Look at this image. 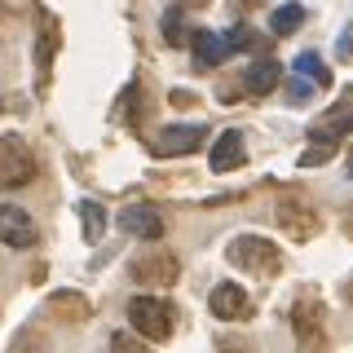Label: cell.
Masks as SVG:
<instances>
[{"mask_svg":"<svg viewBox=\"0 0 353 353\" xmlns=\"http://www.w3.org/2000/svg\"><path fill=\"white\" fill-rule=\"evenodd\" d=\"M190 49H194V66H199V71H212V66H221L230 58V44H225V36H216V31H194Z\"/></svg>","mask_w":353,"mask_h":353,"instance_id":"14","label":"cell"},{"mask_svg":"<svg viewBox=\"0 0 353 353\" xmlns=\"http://www.w3.org/2000/svg\"><path fill=\"white\" fill-rule=\"evenodd\" d=\"M80 221H84V239H88V243H102V234H106V212H102V203L84 199V203H80Z\"/></svg>","mask_w":353,"mask_h":353,"instance_id":"19","label":"cell"},{"mask_svg":"<svg viewBox=\"0 0 353 353\" xmlns=\"http://www.w3.org/2000/svg\"><path fill=\"white\" fill-rule=\"evenodd\" d=\"M349 176H353V159H349Z\"/></svg>","mask_w":353,"mask_h":353,"instance_id":"28","label":"cell"},{"mask_svg":"<svg viewBox=\"0 0 353 353\" xmlns=\"http://www.w3.org/2000/svg\"><path fill=\"white\" fill-rule=\"evenodd\" d=\"M208 163H212V172H234L243 163V132L239 128L221 132V137L212 141V150H208Z\"/></svg>","mask_w":353,"mask_h":353,"instance_id":"13","label":"cell"},{"mask_svg":"<svg viewBox=\"0 0 353 353\" xmlns=\"http://www.w3.org/2000/svg\"><path fill=\"white\" fill-rule=\"evenodd\" d=\"M128 323H132V336H141V340H168L172 323H176V309L168 301H159V296H132Z\"/></svg>","mask_w":353,"mask_h":353,"instance_id":"3","label":"cell"},{"mask_svg":"<svg viewBox=\"0 0 353 353\" xmlns=\"http://www.w3.org/2000/svg\"><path fill=\"white\" fill-rule=\"evenodd\" d=\"M208 309L221 323H243V318H252V296L239 283H216L212 296H208Z\"/></svg>","mask_w":353,"mask_h":353,"instance_id":"8","label":"cell"},{"mask_svg":"<svg viewBox=\"0 0 353 353\" xmlns=\"http://www.w3.org/2000/svg\"><path fill=\"white\" fill-rule=\"evenodd\" d=\"M340 58H353V36H340Z\"/></svg>","mask_w":353,"mask_h":353,"instance_id":"25","label":"cell"},{"mask_svg":"<svg viewBox=\"0 0 353 353\" xmlns=\"http://www.w3.org/2000/svg\"><path fill=\"white\" fill-rule=\"evenodd\" d=\"M40 234H36V221L22 212L18 203H0V243L5 248H31Z\"/></svg>","mask_w":353,"mask_h":353,"instance_id":"9","label":"cell"},{"mask_svg":"<svg viewBox=\"0 0 353 353\" xmlns=\"http://www.w3.org/2000/svg\"><path fill=\"white\" fill-rule=\"evenodd\" d=\"M132 279H137L141 287H172L176 279H181V265H176L172 252H141V256H132Z\"/></svg>","mask_w":353,"mask_h":353,"instance_id":"7","label":"cell"},{"mask_svg":"<svg viewBox=\"0 0 353 353\" xmlns=\"http://www.w3.org/2000/svg\"><path fill=\"white\" fill-rule=\"evenodd\" d=\"M49 309H53L58 318H71V323H84V318L93 314L84 296H80V292H66V287H62V292H53V296H49Z\"/></svg>","mask_w":353,"mask_h":353,"instance_id":"16","label":"cell"},{"mask_svg":"<svg viewBox=\"0 0 353 353\" xmlns=\"http://www.w3.org/2000/svg\"><path fill=\"white\" fill-rule=\"evenodd\" d=\"M31 181H36V150L18 132H5L0 137V190H22Z\"/></svg>","mask_w":353,"mask_h":353,"instance_id":"4","label":"cell"},{"mask_svg":"<svg viewBox=\"0 0 353 353\" xmlns=\"http://www.w3.org/2000/svg\"><path fill=\"white\" fill-rule=\"evenodd\" d=\"M58 44H62L58 22H53L49 14H40V36H36V80H40V88L49 84V71H53V53H58Z\"/></svg>","mask_w":353,"mask_h":353,"instance_id":"11","label":"cell"},{"mask_svg":"<svg viewBox=\"0 0 353 353\" xmlns=\"http://www.w3.org/2000/svg\"><path fill=\"white\" fill-rule=\"evenodd\" d=\"M345 234L353 239V212H345Z\"/></svg>","mask_w":353,"mask_h":353,"instance_id":"26","label":"cell"},{"mask_svg":"<svg viewBox=\"0 0 353 353\" xmlns=\"http://www.w3.org/2000/svg\"><path fill=\"white\" fill-rule=\"evenodd\" d=\"M225 256H230V265H239V270H248V274H265V279L283 270L279 243L265 239V234H234L230 248H225Z\"/></svg>","mask_w":353,"mask_h":353,"instance_id":"1","label":"cell"},{"mask_svg":"<svg viewBox=\"0 0 353 353\" xmlns=\"http://www.w3.org/2000/svg\"><path fill=\"white\" fill-rule=\"evenodd\" d=\"M292 66H296V75H301L305 84H314V88H331V66H327L323 58H318L314 49L301 53V58H296Z\"/></svg>","mask_w":353,"mask_h":353,"instance_id":"17","label":"cell"},{"mask_svg":"<svg viewBox=\"0 0 353 353\" xmlns=\"http://www.w3.org/2000/svg\"><path fill=\"white\" fill-rule=\"evenodd\" d=\"M168 102H172V106H194V93H190V88H172Z\"/></svg>","mask_w":353,"mask_h":353,"instance_id":"23","label":"cell"},{"mask_svg":"<svg viewBox=\"0 0 353 353\" xmlns=\"http://www.w3.org/2000/svg\"><path fill=\"white\" fill-rule=\"evenodd\" d=\"M309 88H314V84H292V102H309Z\"/></svg>","mask_w":353,"mask_h":353,"instance_id":"24","label":"cell"},{"mask_svg":"<svg viewBox=\"0 0 353 353\" xmlns=\"http://www.w3.org/2000/svg\"><path fill=\"white\" fill-rule=\"evenodd\" d=\"M163 40H168V44H185V40H190L181 9H168V14H163Z\"/></svg>","mask_w":353,"mask_h":353,"instance_id":"20","label":"cell"},{"mask_svg":"<svg viewBox=\"0 0 353 353\" xmlns=\"http://www.w3.org/2000/svg\"><path fill=\"white\" fill-rule=\"evenodd\" d=\"M331 154H336V141H314L305 154H301V168H318V163H327Z\"/></svg>","mask_w":353,"mask_h":353,"instance_id":"22","label":"cell"},{"mask_svg":"<svg viewBox=\"0 0 353 353\" xmlns=\"http://www.w3.org/2000/svg\"><path fill=\"white\" fill-rule=\"evenodd\" d=\"M110 353H154V349L141 345V336H132V331H115L110 336Z\"/></svg>","mask_w":353,"mask_h":353,"instance_id":"21","label":"cell"},{"mask_svg":"<svg viewBox=\"0 0 353 353\" xmlns=\"http://www.w3.org/2000/svg\"><path fill=\"white\" fill-rule=\"evenodd\" d=\"M345 296H349V305H353V279H349V283H345Z\"/></svg>","mask_w":353,"mask_h":353,"instance_id":"27","label":"cell"},{"mask_svg":"<svg viewBox=\"0 0 353 353\" xmlns=\"http://www.w3.org/2000/svg\"><path fill=\"white\" fill-rule=\"evenodd\" d=\"M279 84H283V62H274V58H261V62H252V66H248V75H243V88H248L252 97H265V93H274Z\"/></svg>","mask_w":353,"mask_h":353,"instance_id":"15","label":"cell"},{"mask_svg":"<svg viewBox=\"0 0 353 353\" xmlns=\"http://www.w3.org/2000/svg\"><path fill=\"white\" fill-rule=\"evenodd\" d=\"M279 225H283V234L296 239V243L318 239V230H323L318 203L305 190H296V185H292V190H283V199H279Z\"/></svg>","mask_w":353,"mask_h":353,"instance_id":"2","label":"cell"},{"mask_svg":"<svg viewBox=\"0 0 353 353\" xmlns=\"http://www.w3.org/2000/svg\"><path fill=\"white\" fill-rule=\"evenodd\" d=\"M301 22H305V5H296V0H292V5H279V9H274L270 31H274V36H292Z\"/></svg>","mask_w":353,"mask_h":353,"instance_id":"18","label":"cell"},{"mask_svg":"<svg viewBox=\"0 0 353 353\" xmlns=\"http://www.w3.org/2000/svg\"><path fill=\"white\" fill-rule=\"evenodd\" d=\"M292 331H296V345L301 353H323L327 349V327H323V301L314 292H301L292 305Z\"/></svg>","mask_w":353,"mask_h":353,"instance_id":"5","label":"cell"},{"mask_svg":"<svg viewBox=\"0 0 353 353\" xmlns=\"http://www.w3.org/2000/svg\"><path fill=\"white\" fill-rule=\"evenodd\" d=\"M349 132H353V93L340 97V102L314 124V141L318 137H323V141H340V137H349Z\"/></svg>","mask_w":353,"mask_h":353,"instance_id":"12","label":"cell"},{"mask_svg":"<svg viewBox=\"0 0 353 353\" xmlns=\"http://www.w3.org/2000/svg\"><path fill=\"white\" fill-rule=\"evenodd\" d=\"M119 230H124L128 239H146V243H154V239H163V216L154 212L150 203H128L124 212H119Z\"/></svg>","mask_w":353,"mask_h":353,"instance_id":"10","label":"cell"},{"mask_svg":"<svg viewBox=\"0 0 353 353\" xmlns=\"http://www.w3.org/2000/svg\"><path fill=\"white\" fill-rule=\"evenodd\" d=\"M194 5H203V0H194Z\"/></svg>","mask_w":353,"mask_h":353,"instance_id":"29","label":"cell"},{"mask_svg":"<svg viewBox=\"0 0 353 353\" xmlns=\"http://www.w3.org/2000/svg\"><path fill=\"white\" fill-rule=\"evenodd\" d=\"M208 141L203 124H168L150 137V154L154 159H181V154H194Z\"/></svg>","mask_w":353,"mask_h":353,"instance_id":"6","label":"cell"}]
</instances>
